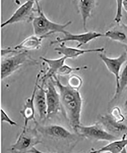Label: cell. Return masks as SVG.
Segmentation results:
<instances>
[{"label": "cell", "instance_id": "1", "mask_svg": "<svg viewBox=\"0 0 127 153\" xmlns=\"http://www.w3.org/2000/svg\"><path fill=\"white\" fill-rule=\"evenodd\" d=\"M55 84L59 90L61 97V110L72 129L76 131L81 124V115L83 100L78 90L72 88L68 85H64L56 75L53 76Z\"/></svg>", "mask_w": 127, "mask_h": 153}, {"label": "cell", "instance_id": "2", "mask_svg": "<svg viewBox=\"0 0 127 153\" xmlns=\"http://www.w3.org/2000/svg\"><path fill=\"white\" fill-rule=\"evenodd\" d=\"M37 10L39 16L34 17L32 21L35 35L42 38L56 33H61L64 35L68 31L65 29L72 24L71 21L61 24L54 22L47 18L42 11L38 1H35Z\"/></svg>", "mask_w": 127, "mask_h": 153}, {"label": "cell", "instance_id": "3", "mask_svg": "<svg viewBox=\"0 0 127 153\" xmlns=\"http://www.w3.org/2000/svg\"><path fill=\"white\" fill-rule=\"evenodd\" d=\"M41 143L39 132L36 127H23L16 142L9 150L11 153H28L31 149Z\"/></svg>", "mask_w": 127, "mask_h": 153}, {"label": "cell", "instance_id": "4", "mask_svg": "<svg viewBox=\"0 0 127 153\" xmlns=\"http://www.w3.org/2000/svg\"><path fill=\"white\" fill-rule=\"evenodd\" d=\"M35 124L38 132L49 138L57 141H66L69 143L77 140L78 137L76 135L61 126L51 124L42 126L37 123Z\"/></svg>", "mask_w": 127, "mask_h": 153}, {"label": "cell", "instance_id": "5", "mask_svg": "<svg viewBox=\"0 0 127 153\" xmlns=\"http://www.w3.org/2000/svg\"><path fill=\"white\" fill-rule=\"evenodd\" d=\"M75 132L79 136L94 141L111 142L119 139L97 124L88 126L80 125Z\"/></svg>", "mask_w": 127, "mask_h": 153}, {"label": "cell", "instance_id": "6", "mask_svg": "<svg viewBox=\"0 0 127 153\" xmlns=\"http://www.w3.org/2000/svg\"><path fill=\"white\" fill-rule=\"evenodd\" d=\"M30 59V57L25 51H20L13 55L2 58L1 62L2 80L10 76Z\"/></svg>", "mask_w": 127, "mask_h": 153}, {"label": "cell", "instance_id": "7", "mask_svg": "<svg viewBox=\"0 0 127 153\" xmlns=\"http://www.w3.org/2000/svg\"><path fill=\"white\" fill-rule=\"evenodd\" d=\"M35 4V1H26L18 8L10 18L1 24V28L19 22L32 21L35 17L34 12H37V9H34Z\"/></svg>", "mask_w": 127, "mask_h": 153}, {"label": "cell", "instance_id": "8", "mask_svg": "<svg viewBox=\"0 0 127 153\" xmlns=\"http://www.w3.org/2000/svg\"><path fill=\"white\" fill-rule=\"evenodd\" d=\"M55 86L53 78L49 79L47 88L45 90L47 106V118L55 115L61 110L60 94Z\"/></svg>", "mask_w": 127, "mask_h": 153}, {"label": "cell", "instance_id": "9", "mask_svg": "<svg viewBox=\"0 0 127 153\" xmlns=\"http://www.w3.org/2000/svg\"><path fill=\"white\" fill-rule=\"evenodd\" d=\"M103 36H104V34L96 31H88L84 33L77 34L71 33L68 31L67 33L64 35L63 38L58 37L55 40L52 41L50 44L53 45L63 42L65 43L69 41H75L78 43L77 48H79L94 39Z\"/></svg>", "mask_w": 127, "mask_h": 153}, {"label": "cell", "instance_id": "10", "mask_svg": "<svg viewBox=\"0 0 127 153\" xmlns=\"http://www.w3.org/2000/svg\"><path fill=\"white\" fill-rule=\"evenodd\" d=\"M99 56L108 70L109 72L115 76L116 90L118 88L120 79V72L122 65L127 59V53H123L118 57L111 58L103 53H100Z\"/></svg>", "mask_w": 127, "mask_h": 153}, {"label": "cell", "instance_id": "11", "mask_svg": "<svg viewBox=\"0 0 127 153\" xmlns=\"http://www.w3.org/2000/svg\"><path fill=\"white\" fill-rule=\"evenodd\" d=\"M41 73H39L37 76L35 87L31 97L26 100L24 107L20 111V113L24 117V128H26L28 126V123L31 121H33L36 123L35 118V93L37 90L38 81L40 78Z\"/></svg>", "mask_w": 127, "mask_h": 153}, {"label": "cell", "instance_id": "12", "mask_svg": "<svg viewBox=\"0 0 127 153\" xmlns=\"http://www.w3.org/2000/svg\"><path fill=\"white\" fill-rule=\"evenodd\" d=\"M59 47L55 48L54 50L58 54H62L67 58H75L86 53H103L105 51L103 47L96 48L81 49L78 48L68 47L65 42L59 44Z\"/></svg>", "mask_w": 127, "mask_h": 153}, {"label": "cell", "instance_id": "13", "mask_svg": "<svg viewBox=\"0 0 127 153\" xmlns=\"http://www.w3.org/2000/svg\"><path fill=\"white\" fill-rule=\"evenodd\" d=\"M35 104L40 120L44 121L47 118V106L46 92L43 85H38L35 95Z\"/></svg>", "mask_w": 127, "mask_h": 153}, {"label": "cell", "instance_id": "14", "mask_svg": "<svg viewBox=\"0 0 127 153\" xmlns=\"http://www.w3.org/2000/svg\"><path fill=\"white\" fill-rule=\"evenodd\" d=\"M41 59L47 64L48 68L47 72L42 77V85H44L45 82L57 74L58 70L65 65V61L67 58L63 56L57 59H50L44 57H40Z\"/></svg>", "mask_w": 127, "mask_h": 153}, {"label": "cell", "instance_id": "15", "mask_svg": "<svg viewBox=\"0 0 127 153\" xmlns=\"http://www.w3.org/2000/svg\"><path fill=\"white\" fill-rule=\"evenodd\" d=\"M127 146V138L124 137L111 142L97 150H93L87 153H121Z\"/></svg>", "mask_w": 127, "mask_h": 153}, {"label": "cell", "instance_id": "16", "mask_svg": "<svg viewBox=\"0 0 127 153\" xmlns=\"http://www.w3.org/2000/svg\"><path fill=\"white\" fill-rule=\"evenodd\" d=\"M96 1L91 0H83L78 1V8L81 15L83 29L87 31V19L91 17V12L95 7Z\"/></svg>", "mask_w": 127, "mask_h": 153}, {"label": "cell", "instance_id": "17", "mask_svg": "<svg viewBox=\"0 0 127 153\" xmlns=\"http://www.w3.org/2000/svg\"><path fill=\"white\" fill-rule=\"evenodd\" d=\"M42 38L35 35H31L26 38L24 41L14 48L17 51L38 50L41 46Z\"/></svg>", "mask_w": 127, "mask_h": 153}, {"label": "cell", "instance_id": "18", "mask_svg": "<svg viewBox=\"0 0 127 153\" xmlns=\"http://www.w3.org/2000/svg\"><path fill=\"white\" fill-rule=\"evenodd\" d=\"M104 36L111 40L127 44V35L121 30L113 29L106 31L104 34Z\"/></svg>", "mask_w": 127, "mask_h": 153}, {"label": "cell", "instance_id": "19", "mask_svg": "<svg viewBox=\"0 0 127 153\" xmlns=\"http://www.w3.org/2000/svg\"><path fill=\"white\" fill-rule=\"evenodd\" d=\"M127 86V64L121 72L120 76L119 87L117 90H116L115 93L113 96L111 102L115 100L120 96L123 90Z\"/></svg>", "mask_w": 127, "mask_h": 153}, {"label": "cell", "instance_id": "20", "mask_svg": "<svg viewBox=\"0 0 127 153\" xmlns=\"http://www.w3.org/2000/svg\"><path fill=\"white\" fill-rule=\"evenodd\" d=\"M103 123L106 124L107 127H109L110 128H111L114 131H122L123 130L126 129V127L121 124H120L118 123V122L114 121V120H112L110 117H103Z\"/></svg>", "mask_w": 127, "mask_h": 153}, {"label": "cell", "instance_id": "21", "mask_svg": "<svg viewBox=\"0 0 127 153\" xmlns=\"http://www.w3.org/2000/svg\"><path fill=\"white\" fill-rule=\"evenodd\" d=\"M87 69V67L86 66L73 68L65 64L58 70L57 74L61 75V76H65V75L70 74L73 72Z\"/></svg>", "mask_w": 127, "mask_h": 153}, {"label": "cell", "instance_id": "22", "mask_svg": "<svg viewBox=\"0 0 127 153\" xmlns=\"http://www.w3.org/2000/svg\"><path fill=\"white\" fill-rule=\"evenodd\" d=\"M83 83L82 79L78 75H72L68 79V85L72 88L78 91L82 85Z\"/></svg>", "mask_w": 127, "mask_h": 153}, {"label": "cell", "instance_id": "23", "mask_svg": "<svg viewBox=\"0 0 127 153\" xmlns=\"http://www.w3.org/2000/svg\"><path fill=\"white\" fill-rule=\"evenodd\" d=\"M117 10L114 18V21L119 24L121 21L123 17V1H117Z\"/></svg>", "mask_w": 127, "mask_h": 153}, {"label": "cell", "instance_id": "24", "mask_svg": "<svg viewBox=\"0 0 127 153\" xmlns=\"http://www.w3.org/2000/svg\"><path fill=\"white\" fill-rule=\"evenodd\" d=\"M1 121L2 123H7L11 126H16L17 125V123L12 120L3 109H1Z\"/></svg>", "mask_w": 127, "mask_h": 153}, {"label": "cell", "instance_id": "25", "mask_svg": "<svg viewBox=\"0 0 127 153\" xmlns=\"http://www.w3.org/2000/svg\"><path fill=\"white\" fill-rule=\"evenodd\" d=\"M112 115L113 117H115L118 122L123 121L124 117H123L121 112L119 108L116 107L113 109L112 111Z\"/></svg>", "mask_w": 127, "mask_h": 153}, {"label": "cell", "instance_id": "26", "mask_svg": "<svg viewBox=\"0 0 127 153\" xmlns=\"http://www.w3.org/2000/svg\"><path fill=\"white\" fill-rule=\"evenodd\" d=\"M28 153H46L43 152L39 151V150L37 149L35 147H33V148L29 151Z\"/></svg>", "mask_w": 127, "mask_h": 153}, {"label": "cell", "instance_id": "27", "mask_svg": "<svg viewBox=\"0 0 127 153\" xmlns=\"http://www.w3.org/2000/svg\"><path fill=\"white\" fill-rule=\"evenodd\" d=\"M123 9L127 12V0H124L123 2Z\"/></svg>", "mask_w": 127, "mask_h": 153}, {"label": "cell", "instance_id": "28", "mask_svg": "<svg viewBox=\"0 0 127 153\" xmlns=\"http://www.w3.org/2000/svg\"><path fill=\"white\" fill-rule=\"evenodd\" d=\"M125 106H126V107L127 108V100L126 102V103Z\"/></svg>", "mask_w": 127, "mask_h": 153}, {"label": "cell", "instance_id": "29", "mask_svg": "<svg viewBox=\"0 0 127 153\" xmlns=\"http://www.w3.org/2000/svg\"><path fill=\"white\" fill-rule=\"evenodd\" d=\"M110 153L108 152H103V153Z\"/></svg>", "mask_w": 127, "mask_h": 153}]
</instances>
